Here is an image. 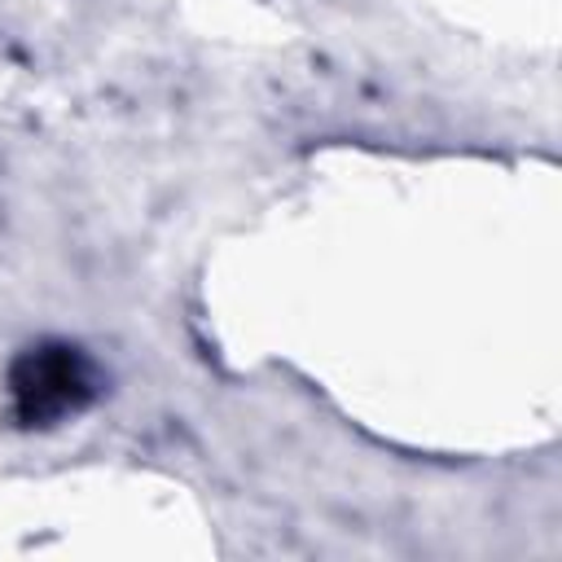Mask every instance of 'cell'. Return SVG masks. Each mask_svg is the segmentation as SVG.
I'll use <instances>...</instances> for the list:
<instances>
[{
    "label": "cell",
    "instance_id": "1",
    "mask_svg": "<svg viewBox=\"0 0 562 562\" xmlns=\"http://www.w3.org/2000/svg\"><path fill=\"white\" fill-rule=\"evenodd\" d=\"M101 391L92 356L75 342H35L9 369V408L22 430H48L83 413Z\"/></svg>",
    "mask_w": 562,
    "mask_h": 562
}]
</instances>
